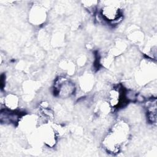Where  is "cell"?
Here are the masks:
<instances>
[{"label": "cell", "mask_w": 157, "mask_h": 157, "mask_svg": "<svg viewBox=\"0 0 157 157\" xmlns=\"http://www.w3.org/2000/svg\"><path fill=\"white\" fill-rule=\"evenodd\" d=\"M102 15L109 21L117 20L119 17V10L115 6H107L102 9Z\"/></svg>", "instance_id": "6da1fadb"}]
</instances>
